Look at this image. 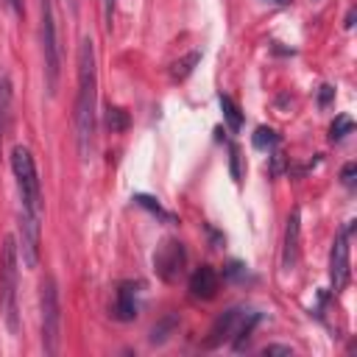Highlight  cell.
<instances>
[{"label":"cell","instance_id":"obj_16","mask_svg":"<svg viewBox=\"0 0 357 357\" xmlns=\"http://www.w3.org/2000/svg\"><path fill=\"white\" fill-rule=\"evenodd\" d=\"M279 146V134L273 131V128H268V126H260L257 131H254V148H260V151H268V148H276Z\"/></svg>","mask_w":357,"mask_h":357},{"label":"cell","instance_id":"obj_30","mask_svg":"<svg viewBox=\"0 0 357 357\" xmlns=\"http://www.w3.org/2000/svg\"><path fill=\"white\" fill-rule=\"evenodd\" d=\"M0 137H3V134H0Z\"/></svg>","mask_w":357,"mask_h":357},{"label":"cell","instance_id":"obj_29","mask_svg":"<svg viewBox=\"0 0 357 357\" xmlns=\"http://www.w3.org/2000/svg\"><path fill=\"white\" fill-rule=\"evenodd\" d=\"M64 3H67V0H64Z\"/></svg>","mask_w":357,"mask_h":357},{"label":"cell","instance_id":"obj_1","mask_svg":"<svg viewBox=\"0 0 357 357\" xmlns=\"http://www.w3.org/2000/svg\"><path fill=\"white\" fill-rule=\"evenodd\" d=\"M95 115H98V61L93 39L84 37L79 45V95H76V139L81 160H90L93 154Z\"/></svg>","mask_w":357,"mask_h":357},{"label":"cell","instance_id":"obj_4","mask_svg":"<svg viewBox=\"0 0 357 357\" xmlns=\"http://www.w3.org/2000/svg\"><path fill=\"white\" fill-rule=\"evenodd\" d=\"M39 305H42V349H45V354H56L59 329H61V307H59V288H56L53 276L42 279Z\"/></svg>","mask_w":357,"mask_h":357},{"label":"cell","instance_id":"obj_3","mask_svg":"<svg viewBox=\"0 0 357 357\" xmlns=\"http://www.w3.org/2000/svg\"><path fill=\"white\" fill-rule=\"evenodd\" d=\"M12 171L17 179L20 193V212L31 218H42V190H39V173L34 165V157L26 146H17L12 151Z\"/></svg>","mask_w":357,"mask_h":357},{"label":"cell","instance_id":"obj_5","mask_svg":"<svg viewBox=\"0 0 357 357\" xmlns=\"http://www.w3.org/2000/svg\"><path fill=\"white\" fill-rule=\"evenodd\" d=\"M42 9V53H45V79H48V93L56 95L59 84V67H61V53H59V37H56V17H53V3L50 0H39Z\"/></svg>","mask_w":357,"mask_h":357},{"label":"cell","instance_id":"obj_24","mask_svg":"<svg viewBox=\"0 0 357 357\" xmlns=\"http://www.w3.org/2000/svg\"><path fill=\"white\" fill-rule=\"evenodd\" d=\"M354 173H357V165H354V162H349V165L343 168V173H340V179H343V184H346V187H351V184H354Z\"/></svg>","mask_w":357,"mask_h":357},{"label":"cell","instance_id":"obj_14","mask_svg":"<svg viewBox=\"0 0 357 357\" xmlns=\"http://www.w3.org/2000/svg\"><path fill=\"white\" fill-rule=\"evenodd\" d=\"M218 101H221L224 120L229 123V128H232V131H240V126H243V112H240V106H238V104H235L229 95H221Z\"/></svg>","mask_w":357,"mask_h":357},{"label":"cell","instance_id":"obj_13","mask_svg":"<svg viewBox=\"0 0 357 357\" xmlns=\"http://www.w3.org/2000/svg\"><path fill=\"white\" fill-rule=\"evenodd\" d=\"M257 321H260V313H243V318H240V324H238V329H235V340H232V349L235 351H240L243 349V343L251 338V329L257 327Z\"/></svg>","mask_w":357,"mask_h":357},{"label":"cell","instance_id":"obj_27","mask_svg":"<svg viewBox=\"0 0 357 357\" xmlns=\"http://www.w3.org/2000/svg\"><path fill=\"white\" fill-rule=\"evenodd\" d=\"M351 26H354V12L346 15V28H351Z\"/></svg>","mask_w":357,"mask_h":357},{"label":"cell","instance_id":"obj_15","mask_svg":"<svg viewBox=\"0 0 357 357\" xmlns=\"http://www.w3.org/2000/svg\"><path fill=\"white\" fill-rule=\"evenodd\" d=\"M201 61V53L198 50H193V53H187L182 61H176L173 67H171V76L176 79V81H182V79H187L190 73H193V70H195V64Z\"/></svg>","mask_w":357,"mask_h":357},{"label":"cell","instance_id":"obj_2","mask_svg":"<svg viewBox=\"0 0 357 357\" xmlns=\"http://www.w3.org/2000/svg\"><path fill=\"white\" fill-rule=\"evenodd\" d=\"M17 276H20V249L15 238L3 240L0 249V313L6 318L9 332L20 329V316H17Z\"/></svg>","mask_w":357,"mask_h":357},{"label":"cell","instance_id":"obj_10","mask_svg":"<svg viewBox=\"0 0 357 357\" xmlns=\"http://www.w3.org/2000/svg\"><path fill=\"white\" fill-rule=\"evenodd\" d=\"M190 293L195 299H215V293H218V273H215V268H209V265L195 268L193 276H190Z\"/></svg>","mask_w":357,"mask_h":357},{"label":"cell","instance_id":"obj_20","mask_svg":"<svg viewBox=\"0 0 357 357\" xmlns=\"http://www.w3.org/2000/svg\"><path fill=\"white\" fill-rule=\"evenodd\" d=\"M134 201H137L139 206H146V209H151V212H157V215H162V218H168V215H165V209H162V206H160V204H157L154 198H148V195H134Z\"/></svg>","mask_w":357,"mask_h":357},{"label":"cell","instance_id":"obj_19","mask_svg":"<svg viewBox=\"0 0 357 357\" xmlns=\"http://www.w3.org/2000/svg\"><path fill=\"white\" fill-rule=\"evenodd\" d=\"M173 327H176V316H168L160 327L151 329V343H165V340H168V332H171Z\"/></svg>","mask_w":357,"mask_h":357},{"label":"cell","instance_id":"obj_8","mask_svg":"<svg viewBox=\"0 0 357 357\" xmlns=\"http://www.w3.org/2000/svg\"><path fill=\"white\" fill-rule=\"evenodd\" d=\"M39 221L42 218H31L26 212H20V246L17 249L28 268L39 265Z\"/></svg>","mask_w":357,"mask_h":357},{"label":"cell","instance_id":"obj_6","mask_svg":"<svg viewBox=\"0 0 357 357\" xmlns=\"http://www.w3.org/2000/svg\"><path fill=\"white\" fill-rule=\"evenodd\" d=\"M184 265H187V251L179 240H165L154 254V271L165 282H176L184 273Z\"/></svg>","mask_w":357,"mask_h":357},{"label":"cell","instance_id":"obj_9","mask_svg":"<svg viewBox=\"0 0 357 357\" xmlns=\"http://www.w3.org/2000/svg\"><path fill=\"white\" fill-rule=\"evenodd\" d=\"M299 240H302V209L293 206L288 226H284V249H282V268L293 271L299 262Z\"/></svg>","mask_w":357,"mask_h":357},{"label":"cell","instance_id":"obj_21","mask_svg":"<svg viewBox=\"0 0 357 357\" xmlns=\"http://www.w3.org/2000/svg\"><path fill=\"white\" fill-rule=\"evenodd\" d=\"M115 3H117V0H104V20H106V28L109 31L115 26Z\"/></svg>","mask_w":357,"mask_h":357},{"label":"cell","instance_id":"obj_18","mask_svg":"<svg viewBox=\"0 0 357 357\" xmlns=\"http://www.w3.org/2000/svg\"><path fill=\"white\" fill-rule=\"evenodd\" d=\"M351 131H354L351 117L338 115V117H335V123L329 126V139H332V142H338V139H343V137H346V134H351Z\"/></svg>","mask_w":357,"mask_h":357},{"label":"cell","instance_id":"obj_25","mask_svg":"<svg viewBox=\"0 0 357 357\" xmlns=\"http://www.w3.org/2000/svg\"><path fill=\"white\" fill-rule=\"evenodd\" d=\"M262 354H265V357H268V354H293V349H291V346H265Z\"/></svg>","mask_w":357,"mask_h":357},{"label":"cell","instance_id":"obj_17","mask_svg":"<svg viewBox=\"0 0 357 357\" xmlns=\"http://www.w3.org/2000/svg\"><path fill=\"white\" fill-rule=\"evenodd\" d=\"M106 126H109L115 134L126 131V128H128V112L120 109V106H109V109H106Z\"/></svg>","mask_w":357,"mask_h":357},{"label":"cell","instance_id":"obj_22","mask_svg":"<svg viewBox=\"0 0 357 357\" xmlns=\"http://www.w3.org/2000/svg\"><path fill=\"white\" fill-rule=\"evenodd\" d=\"M229 154H232V179H235V182H240V176H243V173H240V151H238V146H232V148H229Z\"/></svg>","mask_w":357,"mask_h":357},{"label":"cell","instance_id":"obj_28","mask_svg":"<svg viewBox=\"0 0 357 357\" xmlns=\"http://www.w3.org/2000/svg\"><path fill=\"white\" fill-rule=\"evenodd\" d=\"M271 3H279V6H284V3H293V0H271Z\"/></svg>","mask_w":357,"mask_h":357},{"label":"cell","instance_id":"obj_12","mask_svg":"<svg viewBox=\"0 0 357 357\" xmlns=\"http://www.w3.org/2000/svg\"><path fill=\"white\" fill-rule=\"evenodd\" d=\"M115 318H117V321H134V318H137V284L123 282L120 288H117Z\"/></svg>","mask_w":357,"mask_h":357},{"label":"cell","instance_id":"obj_7","mask_svg":"<svg viewBox=\"0 0 357 357\" xmlns=\"http://www.w3.org/2000/svg\"><path fill=\"white\" fill-rule=\"evenodd\" d=\"M349 232H351V224L338 232L329 251V282L335 293H340L349 284Z\"/></svg>","mask_w":357,"mask_h":357},{"label":"cell","instance_id":"obj_26","mask_svg":"<svg viewBox=\"0 0 357 357\" xmlns=\"http://www.w3.org/2000/svg\"><path fill=\"white\" fill-rule=\"evenodd\" d=\"M9 3H12V9H15V12H17V15H20V12H23V0H9Z\"/></svg>","mask_w":357,"mask_h":357},{"label":"cell","instance_id":"obj_11","mask_svg":"<svg viewBox=\"0 0 357 357\" xmlns=\"http://www.w3.org/2000/svg\"><path fill=\"white\" fill-rule=\"evenodd\" d=\"M243 313H246V310H238V307L226 310V313H224V316H221L215 324H212L209 338H206V346H221L224 340H229V338L235 335V329H238V324H240Z\"/></svg>","mask_w":357,"mask_h":357},{"label":"cell","instance_id":"obj_23","mask_svg":"<svg viewBox=\"0 0 357 357\" xmlns=\"http://www.w3.org/2000/svg\"><path fill=\"white\" fill-rule=\"evenodd\" d=\"M335 98V90L329 87V84H324L321 87V93H318V106H329V101Z\"/></svg>","mask_w":357,"mask_h":357}]
</instances>
